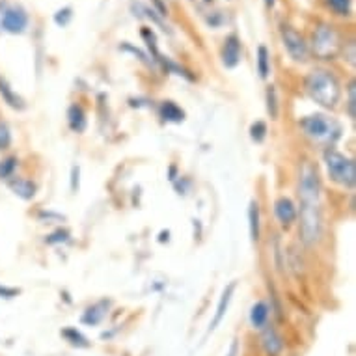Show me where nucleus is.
<instances>
[{"instance_id":"obj_31","label":"nucleus","mask_w":356,"mask_h":356,"mask_svg":"<svg viewBox=\"0 0 356 356\" xmlns=\"http://www.w3.org/2000/svg\"><path fill=\"white\" fill-rule=\"evenodd\" d=\"M76 187H79V168H73V183H71V188L76 191Z\"/></svg>"},{"instance_id":"obj_29","label":"nucleus","mask_w":356,"mask_h":356,"mask_svg":"<svg viewBox=\"0 0 356 356\" xmlns=\"http://www.w3.org/2000/svg\"><path fill=\"white\" fill-rule=\"evenodd\" d=\"M19 295V289H13V287H6V286H0V297L4 298H13Z\"/></svg>"},{"instance_id":"obj_12","label":"nucleus","mask_w":356,"mask_h":356,"mask_svg":"<svg viewBox=\"0 0 356 356\" xmlns=\"http://www.w3.org/2000/svg\"><path fill=\"white\" fill-rule=\"evenodd\" d=\"M234 291H235V284H229L228 289H226V291H224V295H222L220 302H218L215 319H213V323H211V330H215V328L220 325L222 319H224V316H226V309H228L229 300H232V295H234Z\"/></svg>"},{"instance_id":"obj_1","label":"nucleus","mask_w":356,"mask_h":356,"mask_svg":"<svg viewBox=\"0 0 356 356\" xmlns=\"http://www.w3.org/2000/svg\"><path fill=\"white\" fill-rule=\"evenodd\" d=\"M319 177L316 170L304 166L298 181V196H300V234L302 241L314 245L321 237L323 218L321 204H319Z\"/></svg>"},{"instance_id":"obj_23","label":"nucleus","mask_w":356,"mask_h":356,"mask_svg":"<svg viewBox=\"0 0 356 356\" xmlns=\"http://www.w3.org/2000/svg\"><path fill=\"white\" fill-rule=\"evenodd\" d=\"M328 4L338 15H349L350 0H328Z\"/></svg>"},{"instance_id":"obj_33","label":"nucleus","mask_w":356,"mask_h":356,"mask_svg":"<svg viewBox=\"0 0 356 356\" xmlns=\"http://www.w3.org/2000/svg\"><path fill=\"white\" fill-rule=\"evenodd\" d=\"M207 2H209V0H207Z\"/></svg>"},{"instance_id":"obj_32","label":"nucleus","mask_w":356,"mask_h":356,"mask_svg":"<svg viewBox=\"0 0 356 356\" xmlns=\"http://www.w3.org/2000/svg\"><path fill=\"white\" fill-rule=\"evenodd\" d=\"M275 2H276V0H265V6L273 8V6H275Z\"/></svg>"},{"instance_id":"obj_25","label":"nucleus","mask_w":356,"mask_h":356,"mask_svg":"<svg viewBox=\"0 0 356 356\" xmlns=\"http://www.w3.org/2000/svg\"><path fill=\"white\" fill-rule=\"evenodd\" d=\"M267 108H269L270 118L278 116V103H276V90L273 86L267 90Z\"/></svg>"},{"instance_id":"obj_18","label":"nucleus","mask_w":356,"mask_h":356,"mask_svg":"<svg viewBox=\"0 0 356 356\" xmlns=\"http://www.w3.org/2000/svg\"><path fill=\"white\" fill-rule=\"evenodd\" d=\"M257 71H259V75L261 79H267L270 73V56L267 47H259L257 49Z\"/></svg>"},{"instance_id":"obj_8","label":"nucleus","mask_w":356,"mask_h":356,"mask_svg":"<svg viewBox=\"0 0 356 356\" xmlns=\"http://www.w3.org/2000/svg\"><path fill=\"white\" fill-rule=\"evenodd\" d=\"M222 62L226 67H235L241 62V41L237 35H229L224 41V49H222Z\"/></svg>"},{"instance_id":"obj_5","label":"nucleus","mask_w":356,"mask_h":356,"mask_svg":"<svg viewBox=\"0 0 356 356\" xmlns=\"http://www.w3.org/2000/svg\"><path fill=\"white\" fill-rule=\"evenodd\" d=\"M339 49V38L332 26H319L314 34V51L317 56L328 60L336 56Z\"/></svg>"},{"instance_id":"obj_22","label":"nucleus","mask_w":356,"mask_h":356,"mask_svg":"<svg viewBox=\"0 0 356 356\" xmlns=\"http://www.w3.org/2000/svg\"><path fill=\"white\" fill-rule=\"evenodd\" d=\"M265 135H267V125L263 122H256L250 127V136L254 142H263L265 140Z\"/></svg>"},{"instance_id":"obj_16","label":"nucleus","mask_w":356,"mask_h":356,"mask_svg":"<svg viewBox=\"0 0 356 356\" xmlns=\"http://www.w3.org/2000/svg\"><path fill=\"white\" fill-rule=\"evenodd\" d=\"M161 116H163L166 122L179 123L185 120V112L175 105V103H172V101H164L163 105H161Z\"/></svg>"},{"instance_id":"obj_30","label":"nucleus","mask_w":356,"mask_h":356,"mask_svg":"<svg viewBox=\"0 0 356 356\" xmlns=\"http://www.w3.org/2000/svg\"><path fill=\"white\" fill-rule=\"evenodd\" d=\"M122 49H123V51H131V53L136 54V56H138V58H140L142 62H146V64H149V62H147V58H146V54L142 53V51H138V49L133 47V45H129V43H125V45H122Z\"/></svg>"},{"instance_id":"obj_14","label":"nucleus","mask_w":356,"mask_h":356,"mask_svg":"<svg viewBox=\"0 0 356 356\" xmlns=\"http://www.w3.org/2000/svg\"><path fill=\"white\" fill-rule=\"evenodd\" d=\"M267 319H269V308L265 302H256L252 306L250 312V323L254 328H265L267 327Z\"/></svg>"},{"instance_id":"obj_6","label":"nucleus","mask_w":356,"mask_h":356,"mask_svg":"<svg viewBox=\"0 0 356 356\" xmlns=\"http://www.w3.org/2000/svg\"><path fill=\"white\" fill-rule=\"evenodd\" d=\"M282 38H284V45H286L289 56L293 60H297V62H304L306 56H308V47H306V41L302 40V35L289 29V26H284L282 29Z\"/></svg>"},{"instance_id":"obj_10","label":"nucleus","mask_w":356,"mask_h":356,"mask_svg":"<svg viewBox=\"0 0 356 356\" xmlns=\"http://www.w3.org/2000/svg\"><path fill=\"white\" fill-rule=\"evenodd\" d=\"M263 349L269 356H278L284 349V339L280 338V334L276 332L275 328H265V332H263L261 338Z\"/></svg>"},{"instance_id":"obj_2","label":"nucleus","mask_w":356,"mask_h":356,"mask_svg":"<svg viewBox=\"0 0 356 356\" xmlns=\"http://www.w3.org/2000/svg\"><path fill=\"white\" fill-rule=\"evenodd\" d=\"M306 92H308L312 99L321 106L334 108L338 105L341 88H339L338 79L330 71L316 70L306 76Z\"/></svg>"},{"instance_id":"obj_4","label":"nucleus","mask_w":356,"mask_h":356,"mask_svg":"<svg viewBox=\"0 0 356 356\" xmlns=\"http://www.w3.org/2000/svg\"><path fill=\"white\" fill-rule=\"evenodd\" d=\"M300 127L304 129V133H306L309 138H314V140L317 142H328L338 135L336 123L330 122L327 116H321V114L304 118L302 122H300Z\"/></svg>"},{"instance_id":"obj_15","label":"nucleus","mask_w":356,"mask_h":356,"mask_svg":"<svg viewBox=\"0 0 356 356\" xmlns=\"http://www.w3.org/2000/svg\"><path fill=\"white\" fill-rule=\"evenodd\" d=\"M0 95H2V99L6 101L8 105L12 106V108H17V111L24 108L23 99H21V97H19V95L13 92L12 88H10V84H8L4 79H0Z\"/></svg>"},{"instance_id":"obj_21","label":"nucleus","mask_w":356,"mask_h":356,"mask_svg":"<svg viewBox=\"0 0 356 356\" xmlns=\"http://www.w3.org/2000/svg\"><path fill=\"white\" fill-rule=\"evenodd\" d=\"M17 168V159L15 157H8L0 163V179H8L12 177L13 172Z\"/></svg>"},{"instance_id":"obj_28","label":"nucleus","mask_w":356,"mask_h":356,"mask_svg":"<svg viewBox=\"0 0 356 356\" xmlns=\"http://www.w3.org/2000/svg\"><path fill=\"white\" fill-rule=\"evenodd\" d=\"M355 94H356V90H355V82H353V84H350V86H349V116L350 118L356 116V112H355V106H356Z\"/></svg>"},{"instance_id":"obj_9","label":"nucleus","mask_w":356,"mask_h":356,"mask_svg":"<svg viewBox=\"0 0 356 356\" xmlns=\"http://www.w3.org/2000/svg\"><path fill=\"white\" fill-rule=\"evenodd\" d=\"M275 213L276 218L284 224V226H289L293 222L297 220V207L289 198H280L275 204Z\"/></svg>"},{"instance_id":"obj_7","label":"nucleus","mask_w":356,"mask_h":356,"mask_svg":"<svg viewBox=\"0 0 356 356\" xmlns=\"http://www.w3.org/2000/svg\"><path fill=\"white\" fill-rule=\"evenodd\" d=\"M26 24H29V15H26L23 8H8L4 15H2V29L10 32V34H23Z\"/></svg>"},{"instance_id":"obj_11","label":"nucleus","mask_w":356,"mask_h":356,"mask_svg":"<svg viewBox=\"0 0 356 356\" xmlns=\"http://www.w3.org/2000/svg\"><path fill=\"white\" fill-rule=\"evenodd\" d=\"M10 188L13 191V194H17L19 198L23 200H32L35 196V185L29 179H23V177H15L10 181Z\"/></svg>"},{"instance_id":"obj_26","label":"nucleus","mask_w":356,"mask_h":356,"mask_svg":"<svg viewBox=\"0 0 356 356\" xmlns=\"http://www.w3.org/2000/svg\"><path fill=\"white\" fill-rule=\"evenodd\" d=\"M71 17H73L71 8H64V10H58V12L54 13V23L58 24V26H65L71 21Z\"/></svg>"},{"instance_id":"obj_3","label":"nucleus","mask_w":356,"mask_h":356,"mask_svg":"<svg viewBox=\"0 0 356 356\" xmlns=\"http://www.w3.org/2000/svg\"><path fill=\"white\" fill-rule=\"evenodd\" d=\"M325 163H327V170L334 181L343 185V187H355L356 183V166L355 163L347 159L341 153L328 149L325 153Z\"/></svg>"},{"instance_id":"obj_17","label":"nucleus","mask_w":356,"mask_h":356,"mask_svg":"<svg viewBox=\"0 0 356 356\" xmlns=\"http://www.w3.org/2000/svg\"><path fill=\"white\" fill-rule=\"evenodd\" d=\"M67 120H70V127L76 133L86 129V116H84V111L79 105L71 106L70 112H67Z\"/></svg>"},{"instance_id":"obj_24","label":"nucleus","mask_w":356,"mask_h":356,"mask_svg":"<svg viewBox=\"0 0 356 356\" xmlns=\"http://www.w3.org/2000/svg\"><path fill=\"white\" fill-rule=\"evenodd\" d=\"M12 144V133L6 123L0 122V149H8Z\"/></svg>"},{"instance_id":"obj_20","label":"nucleus","mask_w":356,"mask_h":356,"mask_svg":"<svg viewBox=\"0 0 356 356\" xmlns=\"http://www.w3.org/2000/svg\"><path fill=\"white\" fill-rule=\"evenodd\" d=\"M62 336H64L71 345H76V347H88V339L84 338L79 330H75V328H65V330H62Z\"/></svg>"},{"instance_id":"obj_27","label":"nucleus","mask_w":356,"mask_h":356,"mask_svg":"<svg viewBox=\"0 0 356 356\" xmlns=\"http://www.w3.org/2000/svg\"><path fill=\"white\" fill-rule=\"evenodd\" d=\"M70 237V232H65V229H58L56 234H53L51 237L47 239L49 245H54V243H60V241H65Z\"/></svg>"},{"instance_id":"obj_13","label":"nucleus","mask_w":356,"mask_h":356,"mask_svg":"<svg viewBox=\"0 0 356 356\" xmlns=\"http://www.w3.org/2000/svg\"><path fill=\"white\" fill-rule=\"evenodd\" d=\"M106 308H108L106 300H101V302L94 304L92 308L86 309V314L82 317V323H86V325H97L106 316Z\"/></svg>"},{"instance_id":"obj_19","label":"nucleus","mask_w":356,"mask_h":356,"mask_svg":"<svg viewBox=\"0 0 356 356\" xmlns=\"http://www.w3.org/2000/svg\"><path fill=\"white\" fill-rule=\"evenodd\" d=\"M248 220H250V239H259V207L256 202H252L250 209H248Z\"/></svg>"}]
</instances>
